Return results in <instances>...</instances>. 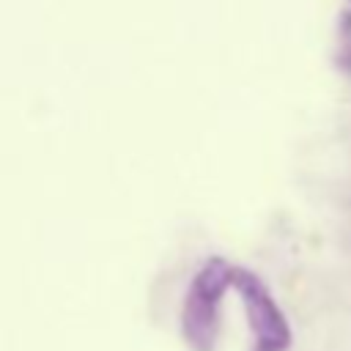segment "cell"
<instances>
[{
    "mask_svg": "<svg viewBox=\"0 0 351 351\" xmlns=\"http://www.w3.org/2000/svg\"><path fill=\"white\" fill-rule=\"evenodd\" d=\"M233 291L244 304L247 326L252 332V351H288L291 326L266 282L255 271L233 266Z\"/></svg>",
    "mask_w": 351,
    "mask_h": 351,
    "instance_id": "2",
    "label": "cell"
},
{
    "mask_svg": "<svg viewBox=\"0 0 351 351\" xmlns=\"http://www.w3.org/2000/svg\"><path fill=\"white\" fill-rule=\"evenodd\" d=\"M230 288L233 263L225 258L206 261L195 274L181 310V332L192 351H214L219 335V304Z\"/></svg>",
    "mask_w": 351,
    "mask_h": 351,
    "instance_id": "1",
    "label": "cell"
}]
</instances>
